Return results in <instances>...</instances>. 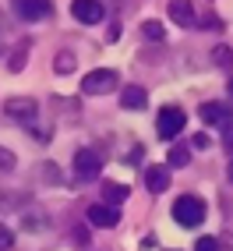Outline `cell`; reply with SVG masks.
Listing matches in <instances>:
<instances>
[{
  "instance_id": "cell-11",
  "label": "cell",
  "mask_w": 233,
  "mask_h": 251,
  "mask_svg": "<svg viewBox=\"0 0 233 251\" xmlns=\"http://www.w3.org/2000/svg\"><path fill=\"white\" fill-rule=\"evenodd\" d=\"M170 18L180 25V28H191V25H198V18H194V4L191 0H170Z\"/></svg>"
},
{
  "instance_id": "cell-10",
  "label": "cell",
  "mask_w": 233,
  "mask_h": 251,
  "mask_svg": "<svg viewBox=\"0 0 233 251\" xmlns=\"http://www.w3.org/2000/svg\"><path fill=\"white\" fill-rule=\"evenodd\" d=\"M28 50H32V39H18V43H11V46H7V75H18V71H25Z\"/></svg>"
},
{
  "instance_id": "cell-9",
  "label": "cell",
  "mask_w": 233,
  "mask_h": 251,
  "mask_svg": "<svg viewBox=\"0 0 233 251\" xmlns=\"http://www.w3.org/2000/svg\"><path fill=\"white\" fill-rule=\"evenodd\" d=\"M233 121V110L226 103H202V124L205 127H226Z\"/></svg>"
},
{
  "instance_id": "cell-13",
  "label": "cell",
  "mask_w": 233,
  "mask_h": 251,
  "mask_svg": "<svg viewBox=\"0 0 233 251\" xmlns=\"http://www.w3.org/2000/svg\"><path fill=\"white\" fill-rule=\"evenodd\" d=\"M120 106L124 110H145L148 106V92L141 85H124L120 89Z\"/></svg>"
},
{
  "instance_id": "cell-29",
  "label": "cell",
  "mask_w": 233,
  "mask_h": 251,
  "mask_svg": "<svg viewBox=\"0 0 233 251\" xmlns=\"http://www.w3.org/2000/svg\"><path fill=\"white\" fill-rule=\"evenodd\" d=\"M4 46H11V43H0V53H4Z\"/></svg>"
},
{
  "instance_id": "cell-22",
  "label": "cell",
  "mask_w": 233,
  "mask_h": 251,
  "mask_svg": "<svg viewBox=\"0 0 233 251\" xmlns=\"http://www.w3.org/2000/svg\"><path fill=\"white\" fill-rule=\"evenodd\" d=\"M14 166H18V159H14L11 149H0V174H11Z\"/></svg>"
},
{
  "instance_id": "cell-20",
  "label": "cell",
  "mask_w": 233,
  "mask_h": 251,
  "mask_svg": "<svg viewBox=\"0 0 233 251\" xmlns=\"http://www.w3.org/2000/svg\"><path fill=\"white\" fill-rule=\"evenodd\" d=\"M212 60L219 64V68H233V50L223 46V43H219V46H212Z\"/></svg>"
},
{
  "instance_id": "cell-26",
  "label": "cell",
  "mask_w": 233,
  "mask_h": 251,
  "mask_svg": "<svg viewBox=\"0 0 233 251\" xmlns=\"http://www.w3.org/2000/svg\"><path fill=\"white\" fill-rule=\"evenodd\" d=\"M223 145H226V152H233V124L223 127Z\"/></svg>"
},
{
  "instance_id": "cell-8",
  "label": "cell",
  "mask_w": 233,
  "mask_h": 251,
  "mask_svg": "<svg viewBox=\"0 0 233 251\" xmlns=\"http://www.w3.org/2000/svg\"><path fill=\"white\" fill-rule=\"evenodd\" d=\"M85 220H89L92 226L110 230V226L120 223V209H116V205H106V202H99V205H89V209H85Z\"/></svg>"
},
{
  "instance_id": "cell-24",
  "label": "cell",
  "mask_w": 233,
  "mask_h": 251,
  "mask_svg": "<svg viewBox=\"0 0 233 251\" xmlns=\"http://www.w3.org/2000/svg\"><path fill=\"white\" fill-rule=\"evenodd\" d=\"M194 251H219V241H215V237H198Z\"/></svg>"
},
{
  "instance_id": "cell-16",
  "label": "cell",
  "mask_w": 233,
  "mask_h": 251,
  "mask_svg": "<svg viewBox=\"0 0 233 251\" xmlns=\"http://www.w3.org/2000/svg\"><path fill=\"white\" fill-rule=\"evenodd\" d=\"M187 163H191V149L187 145H173L170 152H166V166H170V170H184Z\"/></svg>"
},
{
  "instance_id": "cell-1",
  "label": "cell",
  "mask_w": 233,
  "mask_h": 251,
  "mask_svg": "<svg viewBox=\"0 0 233 251\" xmlns=\"http://www.w3.org/2000/svg\"><path fill=\"white\" fill-rule=\"evenodd\" d=\"M173 220L180 223V226H187V230H194V226H202L205 223V216H209V205L202 202L198 195H180L177 202H173Z\"/></svg>"
},
{
  "instance_id": "cell-17",
  "label": "cell",
  "mask_w": 233,
  "mask_h": 251,
  "mask_svg": "<svg viewBox=\"0 0 233 251\" xmlns=\"http://www.w3.org/2000/svg\"><path fill=\"white\" fill-rule=\"evenodd\" d=\"M36 177H43L49 188H60V184H64V177H60V170H57L53 163H39L36 166Z\"/></svg>"
},
{
  "instance_id": "cell-12",
  "label": "cell",
  "mask_w": 233,
  "mask_h": 251,
  "mask_svg": "<svg viewBox=\"0 0 233 251\" xmlns=\"http://www.w3.org/2000/svg\"><path fill=\"white\" fill-rule=\"evenodd\" d=\"M145 188L152 195H163L170 188V166H148L145 170Z\"/></svg>"
},
{
  "instance_id": "cell-6",
  "label": "cell",
  "mask_w": 233,
  "mask_h": 251,
  "mask_svg": "<svg viewBox=\"0 0 233 251\" xmlns=\"http://www.w3.org/2000/svg\"><path fill=\"white\" fill-rule=\"evenodd\" d=\"M103 174V156L95 152V149H78L74 152V177L78 180H92Z\"/></svg>"
},
{
  "instance_id": "cell-7",
  "label": "cell",
  "mask_w": 233,
  "mask_h": 251,
  "mask_svg": "<svg viewBox=\"0 0 233 251\" xmlns=\"http://www.w3.org/2000/svg\"><path fill=\"white\" fill-rule=\"evenodd\" d=\"M71 14H74V22H81V25H99V22L106 18V11H103L99 0H74Z\"/></svg>"
},
{
  "instance_id": "cell-28",
  "label": "cell",
  "mask_w": 233,
  "mask_h": 251,
  "mask_svg": "<svg viewBox=\"0 0 233 251\" xmlns=\"http://www.w3.org/2000/svg\"><path fill=\"white\" fill-rule=\"evenodd\" d=\"M230 184H233V163H230Z\"/></svg>"
},
{
  "instance_id": "cell-3",
  "label": "cell",
  "mask_w": 233,
  "mask_h": 251,
  "mask_svg": "<svg viewBox=\"0 0 233 251\" xmlns=\"http://www.w3.org/2000/svg\"><path fill=\"white\" fill-rule=\"evenodd\" d=\"M184 127H187V113L180 110V106H163L159 110V117H156V135L163 142H173Z\"/></svg>"
},
{
  "instance_id": "cell-19",
  "label": "cell",
  "mask_w": 233,
  "mask_h": 251,
  "mask_svg": "<svg viewBox=\"0 0 233 251\" xmlns=\"http://www.w3.org/2000/svg\"><path fill=\"white\" fill-rule=\"evenodd\" d=\"M141 39H152V43H163L166 39V28L159 22H141Z\"/></svg>"
},
{
  "instance_id": "cell-15",
  "label": "cell",
  "mask_w": 233,
  "mask_h": 251,
  "mask_svg": "<svg viewBox=\"0 0 233 251\" xmlns=\"http://www.w3.org/2000/svg\"><path fill=\"white\" fill-rule=\"evenodd\" d=\"M74 68H78V57L71 53V50H60V53L53 57V75H74Z\"/></svg>"
},
{
  "instance_id": "cell-25",
  "label": "cell",
  "mask_w": 233,
  "mask_h": 251,
  "mask_svg": "<svg viewBox=\"0 0 233 251\" xmlns=\"http://www.w3.org/2000/svg\"><path fill=\"white\" fill-rule=\"evenodd\" d=\"M191 145H194V149H209V145H212V138L205 135V131H198V135H194V142H191Z\"/></svg>"
},
{
  "instance_id": "cell-2",
  "label": "cell",
  "mask_w": 233,
  "mask_h": 251,
  "mask_svg": "<svg viewBox=\"0 0 233 251\" xmlns=\"http://www.w3.org/2000/svg\"><path fill=\"white\" fill-rule=\"evenodd\" d=\"M116 89H120V75L113 68H99V71H89L81 78V92L85 96H110Z\"/></svg>"
},
{
  "instance_id": "cell-27",
  "label": "cell",
  "mask_w": 233,
  "mask_h": 251,
  "mask_svg": "<svg viewBox=\"0 0 233 251\" xmlns=\"http://www.w3.org/2000/svg\"><path fill=\"white\" fill-rule=\"evenodd\" d=\"M226 92H230V99H233V78H230V81H226Z\"/></svg>"
},
{
  "instance_id": "cell-21",
  "label": "cell",
  "mask_w": 233,
  "mask_h": 251,
  "mask_svg": "<svg viewBox=\"0 0 233 251\" xmlns=\"http://www.w3.org/2000/svg\"><path fill=\"white\" fill-rule=\"evenodd\" d=\"M22 223H25V230H46V223H49V220H46L43 212H36V216H32V209H28V212L22 216Z\"/></svg>"
},
{
  "instance_id": "cell-23",
  "label": "cell",
  "mask_w": 233,
  "mask_h": 251,
  "mask_svg": "<svg viewBox=\"0 0 233 251\" xmlns=\"http://www.w3.org/2000/svg\"><path fill=\"white\" fill-rule=\"evenodd\" d=\"M14 248V230L7 223H0V251H11Z\"/></svg>"
},
{
  "instance_id": "cell-18",
  "label": "cell",
  "mask_w": 233,
  "mask_h": 251,
  "mask_svg": "<svg viewBox=\"0 0 233 251\" xmlns=\"http://www.w3.org/2000/svg\"><path fill=\"white\" fill-rule=\"evenodd\" d=\"M28 195H14V191H0V212L4 209H25Z\"/></svg>"
},
{
  "instance_id": "cell-14",
  "label": "cell",
  "mask_w": 233,
  "mask_h": 251,
  "mask_svg": "<svg viewBox=\"0 0 233 251\" xmlns=\"http://www.w3.org/2000/svg\"><path fill=\"white\" fill-rule=\"evenodd\" d=\"M127 195H131L127 184H113V180L103 184V202H106V205H116V209H120V205L127 202Z\"/></svg>"
},
{
  "instance_id": "cell-4",
  "label": "cell",
  "mask_w": 233,
  "mask_h": 251,
  "mask_svg": "<svg viewBox=\"0 0 233 251\" xmlns=\"http://www.w3.org/2000/svg\"><path fill=\"white\" fill-rule=\"evenodd\" d=\"M11 11L18 22H46L53 14V4L49 0H11Z\"/></svg>"
},
{
  "instance_id": "cell-5",
  "label": "cell",
  "mask_w": 233,
  "mask_h": 251,
  "mask_svg": "<svg viewBox=\"0 0 233 251\" xmlns=\"http://www.w3.org/2000/svg\"><path fill=\"white\" fill-rule=\"evenodd\" d=\"M4 113L11 117V121L32 124V121H36V113H39V103L32 96H11V99H4Z\"/></svg>"
}]
</instances>
